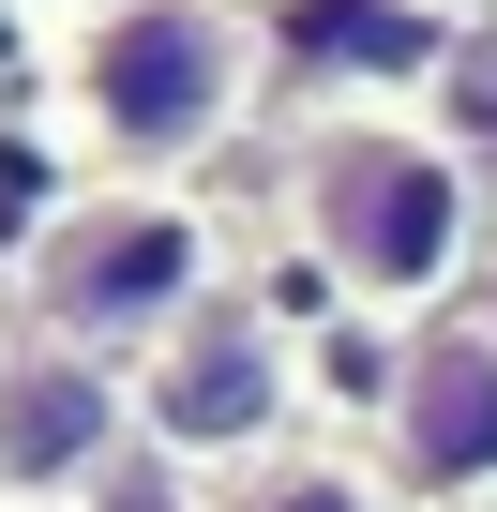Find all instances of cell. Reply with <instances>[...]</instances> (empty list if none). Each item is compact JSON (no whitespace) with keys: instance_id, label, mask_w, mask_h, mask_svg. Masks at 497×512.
Segmentation results:
<instances>
[{"instance_id":"obj_1","label":"cell","mask_w":497,"mask_h":512,"mask_svg":"<svg viewBox=\"0 0 497 512\" xmlns=\"http://www.w3.org/2000/svg\"><path fill=\"white\" fill-rule=\"evenodd\" d=\"M257 106V16L241 0H106L61 46V136L106 181H181Z\"/></svg>"},{"instance_id":"obj_2","label":"cell","mask_w":497,"mask_h":512,"mask_svg":"<svg viewBox=\"0 0 497 512\" xmlns=\"http://www.w3.org/2000/svg\"><path fill=\"white\" fill-rule=\"evenodd\" d=\"M287 226H302V256L347 302H437L467 272V226L482 211H467V166L437 151V121L347 106V121H317L287 151Z\"/></svg>"},{"instance_id":"obj_3","label":"cell","mask_w":497,"mask_h":512,"mask_svg":"<svg viewBox=\"0 0 497 512\" xmlns=\"http://www.w3.org/2000/svg\"><path fill=\"white\" fill-rule=\"evenodd\" d=\"M226 287H211V211L196 196H166V181H91V196H61L46 211V241H31V332H61V347H91V362H151L166 332H196Z\"/></svg>"},{"instance_id":"obj_4","label":"cell","mask_w":497,"mask_h":512,"mask_svg":"<svg viewBox=\"0 0 497 512\" xmlns=\"http://www.w3.org/2000/svg\"><path fill=\"white\" fill-rule=\"evenodd\" d=\"M136 452V377L61 347V332H0V512H91Z\"/></svg>"},{"instance_id":"obj_5","label":"cell","mask_w":497,"mask_h":512,"mask_svg":"<svg viewBox=\"0 0 497 512\" xmlns=\"http://www.w3.org/2000/svg\"><path fill=\"white\" fill-rule=\"evenodd\" d=\"M302 407V347L257 317V302H211L196 332H166L136 362V437L181 452V467H241V452H272Z\"/></svg>"},{"instance_id":"obj_6","label":"cell","mask_w":497,"mask_h":512,"mask_svg":"<svg viewBox=\"0 0 497 512\" xmlns=\"http://www.w3.org/2000/svg\"><path fill=\"white\" fill-rule=\"evenodd\" d=\"M392 482L407 497H497V317H437L392 362Z\"/></svg>"},{"instance_id":"obj_7","label":"cell","mask_w":497,"mask_h":512,"mask_svg":"<svg viewBox=\"0 0 497 512\" xmlns=\"http://www.w3.org/2000/svg\"><path fill=\"white\" fill-rule=\"evenodd\" d=\"M422 106H437V151H452V166H497V16L437 46V76H422Z\"/></svg>"},{"instance_id":"obj_8","label":"cell","mask_w":497,"mask_h":512,"mask_svg":"<svg viewBox=\"0 0 497 512\" xmlns=\"http://www.w3.org/2000/svg\"><path fill=\"white\" fill-rule=\"evenodd\" d=\"M226 512H392L377 497V467H347V452H287V467H257Z\"/></svg>"},{"instance_id":"obj_9","label":"cell","mask_w":497,"mask_h":512,"mask_svg":"<svg viewBox=\"0 0 497 512\" xmlns=\"http://www.w3.org/2000/svg\"><path fill=\"white\" fill-rule=\"evenodd\" d=\"M91 512H196V467H181V452H151V437H136V452H121V482H106V497H91Z\"/></svg>"},{"instance_id":"obj_10","label":"cell","mask_w":497,"mask_h":512,"mask_svg":"<svg viewBox=\"0 0 497 512\" xmlns=\"http://www.w3.org/2000/svg\"><path fill=\"white\" fill-rule=\"evenodd\" d=\"M76 16H106V0H76Z\"/></svg>"}]
</instances>
